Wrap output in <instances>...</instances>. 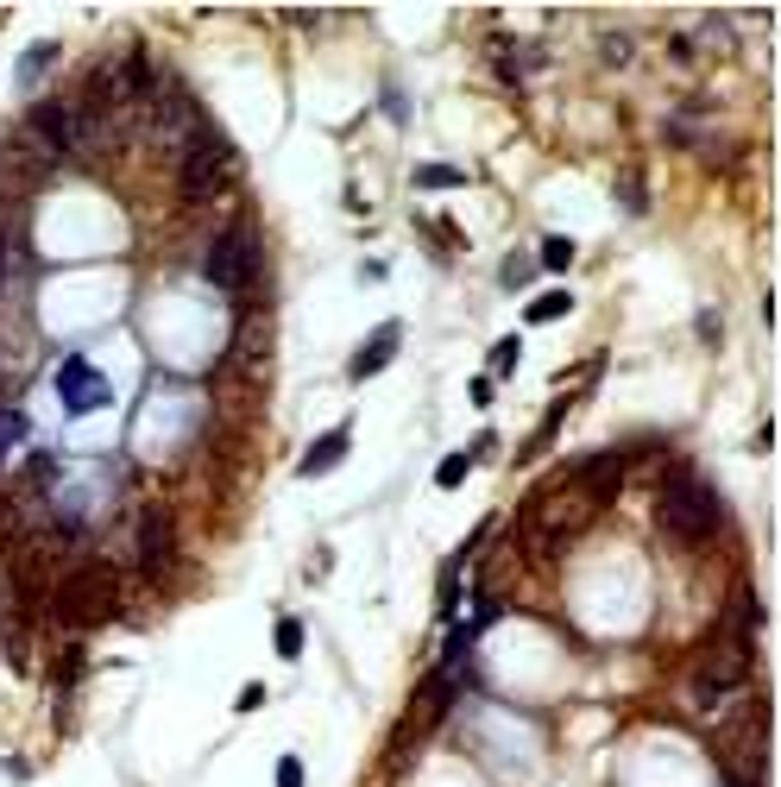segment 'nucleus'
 Instances as JSON below:
<instances>
[{"instance_id":"obj_1","label":"nucleus","mask_w":781,"mask_h":787,"mask_svg":"<svg viewBox=\"0 0 781 787\" xmlns=\"http://www.w3.org/2000/svg\"><path fill=\"white\" fill-rule=\"evenodd\" d=\"M656 523H661V536L668 542H712L724 529V498H719V485L706 479L699 466H668L656 485Z\"/></svg>"},{"instance_id":"obj_2","label":"nucleus","mask_w":781,"mask_h":787,"mask_svg":"<svg viewBox=\"0 0 781 787\" xmlns=\"http://www.w3.org/2000/svg\"><path fill=\"white\" fill-rule=\"evenodd\" d=\"M751 667H756V649H751V624H731L719 617L706 642L693 649V667H687V687L699 705H724L751 687Z\"/></svg>"},{"instance_id":"obj_3","label":"nucleus","mask_w":781,"mask_h":787,"mask_svg":"<svg viewBox=\"0 0 781 787\" xmlns=\"http://www.w3.org/2000/svg\"><path fill=\"white\" fill-rule=\"evenodd\" d=\"M265 240H259V221L252 214H234L221 234L209 240V259H202V277H209L221 297H252L265 284Z\"/></svg>"},{"instance_id":"obj_4","label":"nucleus","mask_w":781,"mask_h":787,"mask_svg":"<svg viewBox=\"0 0 781 787\" xmlns=\"http://www.w3.org/2000/svg\"><path fill=\"white\" fill-rule=\"evenodd\" d=\"M51 611H58V624H76V630L114 624V617H121V574H114L108 561L70 567V574L58 579V592H51Z\"/></svg>"},{"instance_id":"obj_5","label":"nucleus","mask_w":781,"mask_h":787,"mask_svg":"<svg viewBox=\"0 0 781 787\" xmlns=\"http://www.w3.org/2000/svg\"><path fill=\"white\" fill-rule=\"evenodd\" d=\"M234 164H240V152L221 139V133H196L189 146H183V164H177V196L189 202V209H202V202H221V189L234 183Z\"/></svg>"},{"instance_id":"obj_6","label":"nucleus","mask_w":781,"mask_h":787,"mask_svg":"<svg viewBox=\"0 0 781 787\" xmlns=\"http://www.w3.org/2000/svg\"><path fill=\"white\" fill-rule=\"evenodd\" d=\"M51 177H58V158L45 152L26 126H13V133H7V146H0V189H13V196L26 202L32 189H45Z\"/></svg>"},{"instance_id":"obj_7","label":"nucleus","mask_w":781,"mask_h":787,"mask_svg":"<svg viewBox=\"0 0 781 787\" xmlns=\"http://www.w3.org/2000/svg\"><path fill=\"white\" fill-rule=\"evenodd\" d=\"M151 126H158V139H171V146H189L196 133H209V121H202V108H196V95L183 89L177 76H158V89H151Z\"/></svg>"},{"instance_id":"obj_8","label":"nucleus","mask_w":781,"mask_h":787,"mask_svg":"<svg viewBox=\"0 0 781 787\" xmlns=\"http://www.w3.org/2000/svg\"><path fill=\"white\" fill-rule=\"evenodd\" d=\"M108 378L95 372V360H83V353H70V360L58 365V403L70 410V416H95V410H108Z\"/></svg>"},{"instance_id":"obj_9","label":"nucleus","mask_w":781,"mask_h":787,"mask_svg":"<svg viewBox=\"0 0 781 787\" xmlns=\"http://www.w3.org/2000/svg\"><path fill=\"white\" fill-rule=\"evenodd\" d=\"M171 548H177V523H171L164 504H151V511L139 516V567L158 579L164 567H171Z\"/></svg>"},{"instance_id":"obj_10","label":"nucleus","mask_w":781,"mask_h":787,"mask_svg":"<svg viewBox=\"0 0 781 787\" xmlns=\"http://www.w3.org/2000/svg\"><path fill=\"white\" fill-rule=\"evenodd\" d=\"M397 347H404V328H397V322H385V328L372 334V340H365L360 353H354V365H347V378H354V385H365V378H379V372H385L390 360H397Z\"/></svg>"},{"instance_id":"obj_11","label":"nucleus","mask_w":781,"mask_h":787,"mask_svg":"<svg viewBox=\"0 0 781 787\" xmlns=\"http://www.w3.org/2000/svg\"><path fill=\"white\" fill-rule=\"evenodd\" d=\"M492 617H498V599H480V605L467 611V617L454 624L448 649H442V667H454V662H460V655H467V649H473V642H480V636L492 630Z\"/></svg>"},{"instance_id":"obj_12","label":"nucleus","mask_w":781,"mask_h":787,"mask_svg":"<svg viewBox=\"0 0 781 787\" xmlns=\"http://www.w3.org/2000/svg\"><path fill=\"white\" fill-rule=\"evenodd\" d=\"M347 448H354V435H347V428H328V435H322V441L302 454L297 473H302V479H322L328 466H340V460H347Z\"/></svg>"},{"instance_id":"obj_13","label":"nucleus","mask_w":781,"mask_h":787,"mask_svg":"<svg viewBox=\"0 0 781 787\" xmlns=\"http://www.w3.org/2000/svg\"><path fill=\"white\" fill-rule=\"evenodd\" d=\"M661 133H668V146H693V152H699V146L712 139L706 114H668V126H661Z\"/></svg>"},{"instance_id":"obj_14","label":"nucleus","mask_w":781,"mask_h":787,"mask_svg":"<svg viewBox=\"0 0 781 787\" xmlns=\"http://www.w3.org/2000/svg\"><path fill=\"white\" fill-rule=\"evenodd\" d=\"M561 315H573V290H542L536 303L523 309V322H561Z\"/></svg>"},{"instance_id":"obj_15","label":"nucleus","mask_w":781,"mask_h":787,"mask_svg":"<svg viewBox=\"0 0 781 787\" xmlns=\"http://www.w3.org/2000/svg\"><path fill=\"white\" fill-rule=\"evenodd\" d=\"M26 435H32V416L13 410V403H0V460H7V448H20Z\"/></svg>"},{"instance_id":"obj_16","label":"nucleus","mask_w":781,"mask_h":787,"mask_svg":"<svg viewBox=\"0 0 781 787\" xmlns=\"http://www.w3.org/2000/svg\"><path fill=\"white\" fill-rule=\"evenodd\" d=\"M20 485H26V498L51 491V485H58V460H51V454H32V460H26V479H20Z\"/></svg>"},{"instance_id":"obj_17","label":"nucleus","mask_w":781,"mask_h":787,"mask_svg":"<svg viewBox=\"0 0 781 787\" xmlns=\"http://www.w3.org/2000/svg\"><path fill=\"white\" fill-rule=\"evenodd\" d=\"M410 183H417V189H467V171H454V164H422Z\"/></svg>"},{"instance_id":"obj_18","label":"nucleus","mask_w":781,"mask_h":787,"mask_svg":"<svg viewBox=\"0 0 781 787\" xmlns=\"http://www.w3.org/2000/svg\"><path fill=\"white\" fill-rule=\"evenodd\" d=\"M45 63H58V45H51V38H38L26 58H20V83H38V76H45Z\"/></svg>"},{"instance_id":"obj_19","label":"nucleus","mask_w":781,"mask_h":787,"mask_svg":"<svg viewBox=\"0 0 781 787\" xmlns=\"http://www.w3.org/2000/svg\"><path fill=\"white\" fill-rule=\"evenodd\" d=\"M467 473H473V454H448L442 466H435V485L454 491V485H467Z\"/></svg>"},{"instance_id":"obj_20","label":"nucleus","mask_w":781,"mask_h":787,"mask_svg":"<svg viewBox=\"0 0 781 787\" xmlns=\"http://www.w3.org/2000/svg\"><path fill=\"white\" fill-rule=\"evenodd\" d=\"M277 655H284V662L302 655V617H284V624H277Z\"/></svg>"},{"instance_id":"obj_21","label":"nucleus","mask_w":781,"mask_h":787,"mask_svg":"<svg viewBox=\"0 0 781 787\" xmlns=\"http://www.w3.org/2000/svg\"><path fill=\"white\" fill-rule=\"evenodd\" d=\"M542 265H548V272H568V265H573V240H561V234H555V240H542Z\"/></svg>"},{"instance_id":"obj_22","label":"nucleus","mask_w":781,"mask_h":787,"mask_svg":"<svg viewBox=\"0 0 781 787\" xmlns=\"http://www.w3.org/2000/svg\"><path fill=\"white\" fill-rule=\"evenodd\" d=\"M454 605H460V567H442V617H454Z\"/></svg>"},{"instance_id":"obj_23","label":"nucleus","mask_w":781,"mask_h":787,"mask_svg":"<svg viewBox=\"0 0 781 787\" xmlns=\"http://www.w3.org/2000/svg\"><path fill=\"white\" fill-rule=\"evenodd\" d=\"M517 353H523V340H498V347H492V372L505 378V372L517 365Z\"/></svg>"},{"instance_id":"obj_24","label":"nucleus","mask_w":781,"mask_h":787,"mask_svg":"<svg viewBox=\"0 0 781 787\" xmlns=\"http://www.w3.org/2000/svg\"><path fill=\"white\" fill-rule=\"evenodd\" d=\"M530 277H536V265H530L523 252H517V259H505V290H517V284H530Z\"/></svg>"},{"instance_id":"obj_25","label":"nucleus","mask_w":781,"mask_h":787,"mask_svg":"<svg viewBox=\"0 0 781 787\" xmlns=\"http://www.w3.org/2000/svg\"><path fill=\"white\" fill-rule=\"evenodd\" d=\"M277 787H302V757H277Z\"/></svg>"},{"instance_id":"obj_26","label":"nucleus","mask_w":781,"mask_h":787,"mask_svg":"<svg viewBox=\"0 0 781 787\" xmlns=\"http://www.w3.org/2000/svg\"><path fill=\"white\" fill-rule=\"evenodd\" d=\"M618 202H624V209H643V183L624 177V183H618Z\"/></svg>"},{"instance_id":"obj_27","label":"nucleus","mask_w":781,"mask_h":787,"mask_svg":"<svg viewBox=\"0 0 781 787\" xmlns=\"http://www.w3.org/2000/svg\"><path fill=\"white\" fill-rule=\"evenodd\" d=\"M76 674H83V655H76V649H63V662H58V680H63V687H70Z\"/></svg>"},{"instance_id":"obj_28","label":"nucleus","mask_w":781,"mask_h":787,"mask_svg":"<svg viewBox=\"0 0 781 787\" xmlns=\"http://www.w3.org/2000/svg\"><path fill=\"white\" fill-rule=\"evenodd\" d=\"M234 705H240V712H259V705H265V687H259V680H252V687H240V699H234Z\"/></svg>"},{"instance_id":"obj_29","label":"nucleus","mask_w":781,"mask_h":787,"mask_svg":"<svg viewBox=\"0 0 781 787\" xmlns=\"http://www.w3.org/2000/svg\"><path fill=\"white\" fill-rule=\"evenodd\" d=\"M605 58H611V63H631V38H618V32H611V38H605Z\"/></svg>"},{"instance_id":"obj_30","label":"nucleus","mask_w":781,"mask_h":787,"mask_svg":"<svg viewBox=\"0 0 781 787\" xmlns=\"http://www.w3.org/2000/svg\"><path fill=\"white\" fill-rule=\"evenodd\" d=\"M7 252H13V234L0 227V277H7Z\"/></svg>"}]
</instances>
